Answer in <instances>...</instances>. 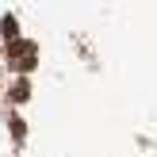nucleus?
Listing matches in <instances>:
<instances>
[{
  "label": "nucleus",
  "instance_id": "nucleus-1",
  "mask_svg": "<svg viewBox=\"0 0 157 157\" xmlns=\"http://www.w3.org/2000/svg\"><path fill=\"white\" fill-rule=\"evenodd\" d=\"M8 61H12V69H19V73H31L35 69V42H12L8 46Z\"/></svg>",
  "mask_w": 157,
  "mask_h": 157
},
{
  "label": "nucleus",
  "instance_id": "nucleus-2",
  "mask_svg": "<svg viewBox=\"0 0 157 157\" xmlns=\"http://www.w3.org/2000/svg\"><path fill=\"white\" fill-rule=\"evenodd\" d=\"M0 31H4L8 46H12V42H19V19H15V15H4V19H0Z\"/></svg>",
  "mask_w": 157,
  "mask_h": 157
},
{
  "label": "nucleus",
  "instance_id": "nucleus-3",
  "mask_svg": "<svg viewBox=\"0 0 157 157\" xmlns=\"http://www.w3.org/2000/svg\"><path fill=\"white\" fill-rule=\"evenodd\" d=\"M12 100H15V104H23V100H31V84H27V81H19V84L12 88Z\"/></svg>",
  "mask_w": 157,
  "mask_h": 157
},
{
  "label": "nucleus",
  "instance_id": "nucleus-4",
  "mask_svg": "<svg viewBox=\"0 0 157 157\" xmlns=\"http://www.w3.org/2000/svg\"><path fill=\"white\" fill-rule=\"evenodd\" d=\"M8 127H12V134H15V138L27 134V130H23V119H8Z\"/></svg>",
  "mask_w": 157,
  "mask_h": 157
}]
</instances>
